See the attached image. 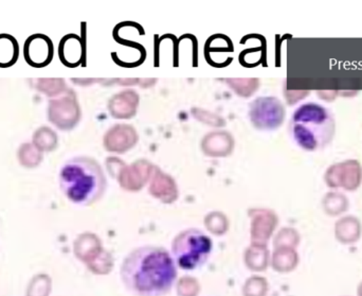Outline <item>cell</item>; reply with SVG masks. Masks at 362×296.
<instances>
[{
	"label": "cell",
	"mask_w": 362,
	"mask_h": 296,
	"mask_svg": "<svg viewBox=\"0 0 362 296\" xmlns=\"http://www.w3.org/2000/svg\"><path fill=\"white\" fill-rule=\"evenodd\" d=\"M120 278L131 295L163 296L175 285L177 268L165 249L140 246L132 251L121 263Z\"/></svg>",
	"instance_id": "obj_1"
},
{
	"label": "cell",
	"mask_w": 362,
	"mask_h": 296,
	"mask_svg": "<svg viewBox=\"0 0 362 296\" xmlns=\"http://www.w3.org/2000/svg\"><path fill=\"white\" fill-rule=\"evenodd\" d=\"M59 184L70 202L78 206H90L103 197L107 181L99 161L88 156H76L64 164Z\"/></svg>",
	"instance_id": "obj_2"
},
{
	"label": "cell",
	"mask_w": 362,
	"mask_h": 296,
	"mask_svg": "<svg viewBox=\"0 0 362 296\" xmlns=\"http://www.w3.org/2000/svg\"><path fill=\"white\" fill-rule=\"evenodd\" d=\"M289 131L300 148L305 151L321 150L333 142L335 119L325 106L316 102H308L293 112Z\"/></svg>",
	"instance_id": "obj_3"
},
{
	"label": "cell",
	"mask_w": 362,
	"mask_h": 296,
	"mask_svg": "<svg viewBox=\"0 0 362 296\" xmlns=\"http://www.w3.org/2000/svg\"><path fill=\"white\" fill-rule=\"evenodd\" d=\"M212 246V240L204 232L198 229H187L174 238L171 256L180 269L193 271L208 261Z\"/></svg>",
	"instance_id": "obj_4"
},
{
	"label": "cell",
	"mask_w": 362,
	"mask_h": 296,
	"mask_svg": "<svg viewBox=\"0 0 362 296\" xmlns=\"http://www.w3.org/2000/svg\"><path fill=\"white\" fill-rule=\"evenodd\" d=\"M47 115L57 129L68 131L80 120L81 110L74 95H65L49 101Z\"/></svg>",
	"instance_id": "obj_5"
},
{
	"label": "cell",
	"mask_w": 362,
	"mask_h": 296,
	"mask_svg": "<svg viewBox=\"0 0 362 296\" xmlns=\"http://www.w3.org/2000/svg\"><path fill=\"white\" fill-rule=\"evenodd\" d=\"M54 57V46L46 34L34 33L23 44L25 63L34 68L47 67Z\"/></svg>",
	"instance_id": "obj_6"
},
{
	"label": "cell",
	"mask_w": 362,
	"mask_h": 296,
	"mask_svg": "<svg viewBox=\"0 0 362 296\" xmlns=\"http://www.w3.org/2000/svg\"><path fill=\"white\" fill-rule=\"evenodd\" d=\"M84 48L80 36L67 34L59 45V57L63 65L69 68L78 67L83 61Z\"/></svg>",
	"instance_id": "obj_7"
},
{
	"label": "cell",
	"mask_w": 362,
	"mask_h": 296,
	"mask_svg": "<svg viewBox=\"0 0 362 296\" xmlns=\"http://www.w3.org/2000/svg\"><path fill=\"white\" fill-rule=\"evenodd\" d=\"M19 45L8 33H0V68H10L18 61Z\"/></svg>",
	"instance_id": "obj_8"
},
{
	"label": "cell",
	"mask_w": 362,
	"mask_h": 296,
	"mask_svg": "<svg viewBox=\"0 0 362 296\" xmlns=\"http://www.w3.org/2000/svg\"><path fill=\"white\" fill-rule=\"evenodd\" d=\"M32 144L40 151V152H51L57 149L59 144V137L57 134L49 127H38L34 132L32 137Z\"/></svg>",
	"instance_id": "obj_9"
},
{
	"label": "cell",
	"mask_w": 362,
	"mask_h": 296,
	"mask_svg": "<svg viewBox=\"0 0 362 296\" xmlns=\"http://www.w3.org/2000/svg\"><path fill=\"white\" fill-rule=\"evenodd\" d=\"M35 89L47 97H55L61 95L66 89V83L63 79H38L34 83Z\"/></svg>",
	"instance_id": "obj_10"
},
{
	"label": "cell",
	"mask_w": 362,
	"mask_h": 296,
	"mask_svg": "<svg viewBox=\"0 0 362 296\" xmlns=\"http://www.w3.org/2000/svg\"><path fill=\"white\" fill-rule=\"evenodd\" d=\"M17 154H18V159L21 165L27 166V167L37 166L42 159V152H40L31 142L21 144Z\"/></svg>",
	"instance_id": "obj_11"
}]
</instances>
